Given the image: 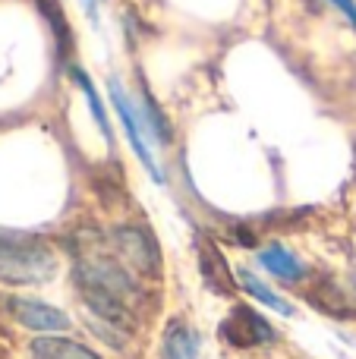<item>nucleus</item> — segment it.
Instances as JSON below:
<instances>
[{
    "label": "nucleus",
    "instance_id": "obj_1",
    "mask_svg": "<svg viewBox=\"0 0 356 359\" xmlns=\"http://www.w3.org/2000/svg\"><path fill=\"white\" fill-rule=\"evenodd\" d=\"M54 274V255L38 236L0 230V278L10 284H38Z\"/></svg>",
    "mask_w": 356,
    "mask_h": 359
},
{
    "label": "nucleus",
    "instance_id": "obj_2",
    "mask_svg": "<svg viewBox=\"0 0 356 359\" xmlns=\"http://www.w3.org/2000/svg\"><path fill=\"white\" fill-rule=\"evenodd\" d=\"M73 290L79 293L85 309L92 312V316H98L101 322L114 325V328H120V331L132 328V303H126L123 297H117V293H114L111 287H104L101 280L88 278V274H82L73 268Z\"/></svg>",
    "mask_w": 356,
    "mask_h": 359
},
{
    "label": "nucleus",
    "instance_id": "obj_3",
    "mask_svg": "<svg viewBox=\"0 0 356 359\" xmlns=\"http://www.w3.org/2000/svg\"><path fill=\"white\" fill-rule=\"evenodd\" d=\"M111 243L117 249L120 262L136 274H158L161 271V246L145 227L120 224L111 230Z\"/></svg>",
    "mask_w": 356,
    "mask_h": 359
},
{
    "label": "nucleus",
    "instance_id": "obj_4",
    "mask_svg": "<svg viewBox=\"0 0 356 359\" xmlns=\"http://www.w3.org/2000/svg\"><path fill=\"white\" fill-rule=\"evenodd\" d=\"M107 95H111V104H114V111H117L120 123H123L126 142H130V149L136 151L139 164H142V168L151 174V180L161 186L164 183V170L158 168V161L151 158L149 145H145V130H142V120H139V111H136V104H132V98L126 95V88L120 86V79H107Z\"/></svg>",
    "mask_w": 356,
    "mask_h": 359
},
{
    "label": "nucleus",
    "instance_id": "obj_5",
    "mask_svg": "<svg viewBox=\"0 0 356 359\" xmlns=\"http://www.w3.org/2000/svg\"><path fill=\"white\" fill-rule=\"evenodd\" d=\"M221 337L233 347H262V344H275L278 334L252 306H233L231 318L221 322Z\"/></svg>",
    "mask_w": 356,
    "mask_h": 359
},
{
    "label": "nucleus",
    "instance_id": "obj_6",
    "mask_svg": "<svg viewBox=\"0 0 356 359\" xmlns=\"http://www.w3.org/2000/svg\"><path fill=\"white\" fill-rule=\"evenodd\" d=\"M6 306H10V316L22 328L35 331V334H57V331H67L73 325L67 312H60L50 303H41V299H32V297H13Z\"/></svg>",
    "mask_w": 356,
    "mask_h": 359
},
{
    "label": "nucleus",
    "instance_id": "obj_7",
    "mask_svg": "<svg viewBox=\"0 0 356 359\" xmlns=\"http://www.w3.org/2000/svg\"><path fill=\"white\" fill-rule=\"evenodd\" d=\"M161 359H199V334L183 318H170L164 328Z\"/></svg>",
    "mask_w": 356,
    "mask_h": 359
},
{
    "label": "nucleus",
    "instance_id": "obj_8",
    "mask_svg": "<svg viewBox=\"0 0 356 359\" xmlns=\"http://www.w3.org/2000/svg\"><path fill=\"white\" fill-rule=\"evenodd\" d=\"M32 359H101L92 347L69 337H57V334H41L29 344Z\"/></svg>",
    "mask_w": 356,
    "mask_h": 359
},
{
    "label": "nucleus",
    "instance_id": "obj_9",
    "mask_svg": "<svg viewBox=\"0 0 356 359\" xmlns=\"http://www.w3.org/2000/svg\"><path fill=\"white\" fill-rule=\"evenodd\" d=\"M259 265L268 274H275L278 280H300L303 274H306V265H303L287 246H281V243L265 246L262 252H259Z\"/></svg>",
    "mask_w": 356,
    "mask_h": 359
},
{
    "label": "nucleus",
    "instance_id": "obj_10",
    "mask_svg": "<svg viewBox=\"0 0 356 359\" xmlns=\"http://www.w3.org/2000/svg\"><path fill=\"white\" fill-rule=\"evenodd\" d=\"M69 76H73V82L82 88V95H85L88 107H92L95 123H98V126H101V133H104V142H107V145H114V130H111V120H107V107H104V101H101L98 88H95L92 76H88L85 69L79 67V63H73V67H69Z\"/></svg>",
    "mask_w": 356,
    "mask_h": 359
},
{
    "label": "nucleus",
    "instance_id": "obj_11",
    "mask_svg": "<svg viewBox=\"0 0 356 359\" xmlns=\"http://www.w3.org/2000/svg\"><path fill=\"white\" fill-rule=\"evenodd\" d=\"M139 114H142V130H149L145 136H151L158 145H170V120L164 117V111L158 107V101L151 98V92L142 86V95H139Z\"/></svg>",
    "mask_w": 356,
    "mask_h": 359
},
{
    "label": "nucleus",
    "instance_id": "obj_12",
    "mask_svg": "<svg viewBox=\"0 0 356 359\" xmlns=\"http://www.w3.org/2000/svg\"><path fill=\"white\" fill-rule=\"evenodd\" d=\"M237 280H240V287H243L246 293H249L252 299H259L262 306H268V309H275L278 316H284V318H290L294 316V306L287 303V299L281 297V293H275L268 284H265L262 278H256L252 271H246V268H240L237 271Z\"/></svg>",
    "mask_w": 356,
    "mask_h": 359
},
{
    "label": "nucleus",
    "instance_id": "obj_13",
    "mask_svg": "<svg viewBox=\"0 0 356 359\" xmlns=\"http://www.w3.org/2000/svg\"><path fill=\"white\" fill-rule=\"evenodd\" d=\"M199 268H202V274H205V280L214 287V290H224V293H231V290H233L231 271H227V265H224V262H221V252H218V249H214V246H205V249H202Z\"/></svg>",
    "mask_w": 356,
    "mask_h": 359
},
{
    "label": "nucleus",
    "instance_id": "obj_14",
    "mask_svg": "<svg viewBox=\"0 0 356 359\" xmlns=\"http://www.w3.org/2000/svg\"><path fill=\"white\" fill-rule=\"evenodd\" d=\"M328 4H331V6H338V10L344 13L347 19H350V22H353V29H356V0H328Z\"/></svg>",
    "mask_w": 356,
    "mask_h": 359
},
{
    "label": "nucleus",
    "instance_id": "obj_15",
    "mask_svg": "<svg viewBox=\"0 0 356 359\" xmlns=\"http://www.w3.org/2000/svg\"><path fill=\"white\" fill-rule=\"evenodd\" d=\"M82 4H85V13H88V16L95 19V0H82Z\"/></svg>",
    "mask_w": 356,
    "mask_h": 359
}]
</instances>
